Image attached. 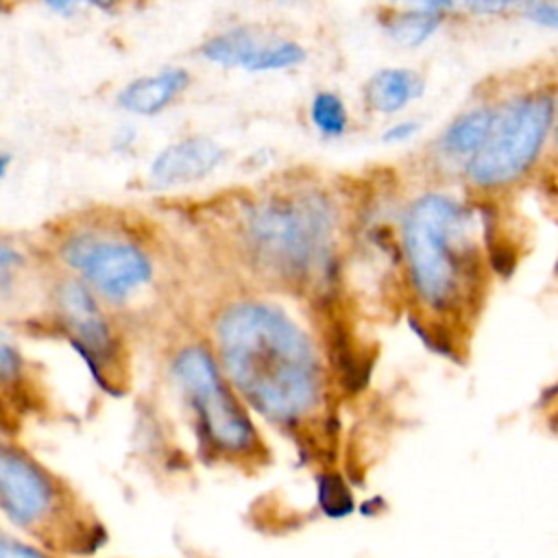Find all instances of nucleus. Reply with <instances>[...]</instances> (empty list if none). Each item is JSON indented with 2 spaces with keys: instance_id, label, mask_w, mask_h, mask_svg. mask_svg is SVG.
I'll use <instances>...</instances> for the list:
<instances>
[{
  "instance_id": "obj_18",
  "label": "nucleus",
  "mask_w": 558,
  "mask_h": 558,
  "mask_svg": "<svg viewBox=\"0 0 558 558\" xmlns=\"http://www.w3.org/2000/svg\"><path fill=\"white\" fill-rule=\"evenodd\" d=\"M525 17L545 28H558V0H532L525 7Z\"/></svg>"
},
{
  "instance_id": "obj_12",
  "label": "nucleus",
  "mask_w": 558,
  "mask_h": 558,
  "mask_svg": "<svg viewBox=\"0 0 558 558\" xmlns=\"http://www.w3.org/2000/svg\"><path fill=\"white\" fill-rule=\"evenodd\" d=\"M185 85L187 72L183 70H168L155 76H144L120 92V105L133 113L150 116L163 109Z\"/></svg>"
},
{
  "instance_id": "obj_15",
  "label": "nucleus",
  "mask_w": 558,
  "mask_h": 558,
  "mask_svg": "<svg viewBox=\"0 0 558 558\" xmlns=\"http://www.w3.org/2000/svg\"><path fill=\"white\" fill-rule=\"evenodd\" d=\"M312 122L325 135H342L347 129V109L331 92L316 94L312 102Z\"/></svg>"
},
{
  "instance_id": "obj_10",
  "label": "nucleus",
  "mask_w": 558,
  "mask_h": 558,
  "mask_svg": "<svg viewBox=\"0 0 558 558\" xmlns=\"http://www.w3.org/2000/svg\"><path fill=\"white\" fill-rule=\"evenodd\" d=\"M222 159V150L207 137H190L161 150L150 168V174L161 185L192 183L209 174Z\"/></svg>"
},
{
  "instance_id": "obj_3",
  "label": "nucleus",
  "mask_w": 558,
  "mask_h": 558,
  "mask_svg": "<svg viewBox=\"0 0 558 558\" xmlns=\"http://www.w3.org/2000/svg\"><path fill=\"white\" fill-rule=\"evenodd\" d=\"M0 510L48 547L92 551L98 523L87 521L74 493L31 453L0 436Z\"/></svg>"
},
{
  "instance_id": "obj_6",
  "label": "nucleus",
  "mask_w": 558,
  "mask_h": 558,
  "mask_svg": "<svg viewBox=\"0 0 558 558\" xmlns=\"http://www.w3.org/2000/svg\"><path fill=\"white\" fill-rule=\"evenodd\" d=\"M554 118L556 102L545 92L521 94L499 105L486 144L466 161L469 181L484 190L514 183L536 161Z\"/></svg>"
},
{
  "instance_id": "obj_11",
  "label": "nucleus",
  "mask_w": 558,
  "mask_h": 558,
  "mask_svg": "<svg viewBox=\"0 0 558 558\" xmlns=\"http://www.w3.org/2000/svg\"><path fill=\"white\" fill-rule=\"evenodd\" d=\"M423 89L425 85L421 74L405 68H386L368 78L364 87V98L373 111L397 113L410 100L421 98Z\"/></svg>"
},
{
  "instance_id": "obj_9",
  "label": "nucleus",
  "mask_w": 558,
  "mask_h": 558,
  "mask_svg": "<svg viewBox=\"0 0 558 558\" xmlns=\"http://www.w3.org/2000/svg\"><path fill=\"white\" fill-rule=\"evenodd\" d=\"M205 57L222 65H242L246 70H281L305 59V50L294 41H262L251 31H231L214 37L203 48Z\"/></svg>"
},
{
  "instance_id": "obj_13",
  "label": "nucleus",
  "mask_w": 558,
  "mask_h": 558,
  "mask_svg": "<svg viewBox=\"0 0 558 558\" xmlns=\"http://www.w3.org/2000/svg\"><path fill=\"white\" fill-rule=\"evenodd\" d=\"M495 109H471L458 116L442 133L440 146L447 155L471 159L486 144Z\"/></svg>"
},
{
  "instance_id": "obj_1",
  "label": "nucleus",
  "mask_w": 558,
  "mask_h": 558,
  "mask_svg": "<svg viewBox=\"0 0 558 558\" xmlns=\"http://www.w3.org/2000/svg\"><path fill=\"white\" fill-rule=\"evenodd\" d=\"M216 336L229 384L257 414L296 429L325 412L320 357L286 312L268 303L231 305Z\"/></svg>"
},
{
  "instance_id": "obj_5",
  "label": "nucleus",
  "mask_w": 558,
  "mask_h": 558,
  "mask_svg": "<svg viewBox=\"0 0 558 558\" xmlns=\"http://www.w3.org/2000/svg\"><path fill=\"white\" fill-rule=\"evenodd\" d=\"M257 253L283 277L305 279L329 255L331 211L318 196H283L262 203L248 218Z\"/></svg>"
},
{
  "instance_id": "obj_20",
  "label": "nucleus",
  "mask_w": 558,
  "mask_h": 558,
  "mask_svg": "<svg viewBox=\"0 0 558 558\" xmlns=\"http://www.w3.org/2000/svg\"><path fill=\"white\" fill-rule=\"evenodd\" d=\"M532 0H464V7L473 15H499L510 9H525Z\"/></svg>"
},
{
  "instance_id": "obj_22",
  "label": "nucleus",
  "mask_w": 558,
  "mask_h": 558,
  "mask_svg": "<svg viewBox=\"0 0 558 558\" xmlns=\"http://www.w3.org/2000/svg\"><path fill=\"white\" fill-rule=\"evenodd\" d=\"M416 131H418V122H414V120H405V122H399V124H392L390 129H386V133L381 135V140H384V142H392V144H397V142H405V140H410Z\"/></svg>"
},
{
  "instance_id": "obj_17",
  "label": "nucleus",
  "mask_w": 558,
  "mask_h": 558,
  "mask_svg": "<svg viewBox=\"0 0 558 558\" xmlns=\"http://www.w3.org/2000/svg\"><path fill=\"white\" fill-rule=\"evenodd\" d=\"M22 366L20 353L0 338V386L15 384L22 375Z\"/></svg>"
},
{
  "instance_id": "obj_25",
  "label": "nucleus",
  "mask_w": 558,
  "mask_h": 558,
  "mask_svg": "<svg viewBox=\"0 0 558 558\" xmlns=\"http://www.w3.org/2000/svg\"><path fill=\"white\" fill-rule=\"evenodd\" d=\"M7 166H9V157L7 155H2L0 153V177L4 174V170H7Z\"/></svg>"
},
{
  "instance_id": "obj_19",
  "label": "nucleus",
  "mask_w": 558,
  "mask_h": 558,
  "mask_svg": "<svg viewBox=\"0 0 558 558\" xmlns=\"http://www.w3.org/2000/svg\"><path fill=\"white\" fill-rule=\"evenodd\" d=\"M0 558H50V556L44 554L41 549L33 547L31 543H24L20 538L9 536L0 527Z\"/></svg>"
},
{
  "instance_id": "obj_16",
  "label": "nucleus",
  "mask_w": 558,
  "mask_h": 558,
  "mask_svg": "<svg viewBox=\"0 0 558 558\" xmlns=\"http://www.w3.org/2000/svg\"><path fill=\"white\" fill-rule=\"evenodd\" d=\"M340 480L336 475H320L318 477V499L320 508L338 514L342 512V490Z\"/></svg>"
},
{
  "instance_id": "obj_4",
  "label": "nucleus",
  "mask_w": 558,
  "mask_h": 558,
  "mask_svg": "<svg viewBox=\"0 0 558 558\" xmlns=\"http://www.w3.org/2000/svg\"><path fill=\"white\" fill-rule=\"evenodd\" d=\"M172 377L192 410L201 447L207 453L233 462L255 460L264 453L244 401L205 347L179 351L172 362Z\"/></svg>"
},
{
  "instance_id": "obj_21",
  "label": "nucleus",
  "mask_w": 558,
  "mask_h": 558,
  "mask_svg": "<svg viewBox=\"0 0 558 558\" xmlns=\"http://www.w3.org/2000/svg\"><path fill=\"white\" fill-rule=\"evenodd\" d=\"M17 264H20V255L13 248L0 244V301L4 299V294L13 281V272H15Z\"/></svg>"
},
{
  "instance_id": "obj_24",
  "label": "nucleus",
  "mask_w": 558,
  "mask_h": 558,
  "mask_svg": "<svg viewBox=\"0 0 558 558\" xmlns=\"http://www.w3.org/2000/svg\"><path fill=\"white\" fill-rule=\"evenodd\" d=\"M52 9H57V11H65L68 7H72L76 0H46ZM87 2H92V4H96V7H102V9H109L111 4H113V0H87Z\"/></svg>"
},
{
  "instance_id": "obj_14",
  "label": "nucleus",
  "mask_w": 558,
  "mask_h": 558,
  "mask_svg": "<svg viewBox=\"0 0 558 558\" xmlns=\"http://www.w3.org/2000/svg\"><path fill=\"white\" fill-rule=\"evenodd\" d=\"M440 13L423 9H392L381 15V24L390 39L405 48H416L427 41L440 26Z\"/></svg>"
},
{
  "instance_id": "obj_7",
  "label": "nucleus",
  "mask_w": 558,
  "mask_h": 558,
  "mask_svg": "<svg viewBox=\"0 0 558 558\" xmlns=\"http://www.w3.org/2000/svg\"><path fill=\"white\" fill-rule=\"evenodd\" d=\"M59 314L70 344L87 364L94 381L109 395H122L120 349L92 294L81 283H63L59 290Z\"/></svg>"
},
{
  "instance_id": "obj_2",
  "label": "nucleus",
  "mask_w": 558,
  "mask_h": 558,
  "mask_svg": "<svg viewBox=\"0 0 558 558\" xmlns=\"http://www.w3.org/2000/svg\"><path fill=\"white\" fill-rule=\"evenodd\" d=\"M410 288L418 316L453 329L480 307L484 266L473 242V214L447 194H423L401 222Z\"/></svg>"
},
{
  "instance_id": "obj_8",
  "label": "nucleus",
  "mask_w": 558,
  "mask_h": 558,
  "mask_svg": "<svg viewBox=\"0 0 558 558\" xmlns=\"http://www.w3.org/2000/svg\"><path fill=\"white\" fill-rule=\"evenodd\" d=\"M63 257L111 301L126 299L131 290L150 277L146 255L126 242H105L94 240L92 235H78L65 244Z\"/></svg>"
},
{
  "instance_id": "obj_23",
  "label": "nucleus",
  "mask_w": 558,
  "mask_h": 558,
  "mask_svg": "<svg viewBox=\"0 0 558 558\" xmlns=\"http://www.w3.org/2000/svg\"><path fill=\"white\" fill-rule=\"evenodd\" d=\"M405 4H410L412 9H423V11H432V13H445L453 7L456 0H401Z\"/></svg>"
},
{
  "instance_id": "obj_26",
  "label": "nucleus",
  "mask_w": 558,
  "mask_h": 558,
  "mask_svg": "<svg viewBox=\"0 0 558 558\" xmlns=\"http://www.w3.org/2000/svg\"><path fill=\"white\" fill-rule=\"evenodd\" d=\"M554 137H556V146H558V118H556V129H554Z\"/></svg>"
}]
</instances>
